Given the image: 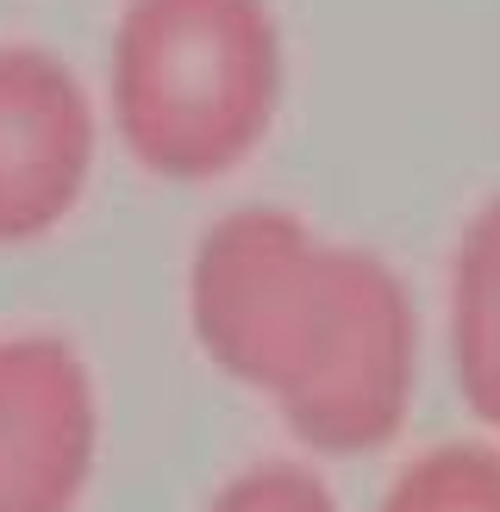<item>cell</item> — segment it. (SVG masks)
Instances as JSON below:
<instances>
[{
    "label": "cell",
    "instance_id": "2",
    "mask_svg": "<svg viewBox=\"0 0 500 512\" xmlns=\"http://www.w3.org/2000/svg\"><path fill=\"white\" fill-rule=\"evenodd\" d=\"M288 100L275 0H119L107 125L150 182L200 188L269 144Z\"/></svg>",
    "mask_w": 500,
    "mask_h": 512
},
{
    "label": "cell",
    "instance_id": "4",
    "mask_svg": "<svg viewBox=\"0 0 500 512\" xmlns=\"http://www.w3.org/2000/svg\"><path fill=\"white\" fill-rule=\"evenodd\" d=\"M100 163V100L44 44H0V250L44 244L82 213Z\"/></svg>",
    "mask_w": 500,
    "mask_h": 512
},
{
    "label": "cell",
    "instance_id": "1",
    "mask_svg": "<svg viewBox=\"0 0 500 512\" xmlns=\"http://www.w3.org/2000/svg\"><path fill=\"white\" fill-rule=\"evenodd\" d=\"M188 338L275 406L313 456H375L419 394V306L369 244L325 238L294 207H225L188 250Z\"/></svg>",
    "mask_w": 500,
    "mask_h": 512
},
{
    "label": "cell",
    "instance_id": "5",
    "mask_svg": "<svg viewBox=\"0 0 500 512\" xmlns=\"http://www.w3.org/2000/svg\"><path fill=\"white\" fill-rule=\"evenodd\" d=\"M450 375L475 425L500 444V194L469 213L450 250Z\"/></svg>",
    "mask_w": 500,
    "mask_h": 512
},
{
    "label": "cell",
    "instance_id": "3",
    "mask_svg": "<svg viewBox=\"0 0 500 512\" xmlns=\"http://www.w3.org/2000/svg\"><path fill=\"white\" fill-rule=\"evenodd\" d=\"M100 425V381L69 331H0V512H82Z\"/></svg>",
    "mask_w": 500,
    "mask_h": 512
},
{
    "label": "cell",
    "instance_id": "7",
    "mask_svg": "<svg viewBox=\"0 0 500 512\" xmlns=\"http://www.w3.org/2000/svg\"><path fill=\"white\" fill-rule=\"evenodd\" d=\"M207 512H344L332 481L300 456H263V463H244L238 475H225Z\"/></svg>",
    "mask_w": 500,
    "mask_h": 512
},
{
    "label": "cell",
    "instance_id": "6",
    "mask_svg": "<svg viewBox=\"0 0 500 512\" xmlns=\"http://www.w3.org/2000/svg\"><path fill=\"white\" fill-rule=\"evenodd\" d=\"M375 512H500V444L450 438V444L419 450L388 481Z\"/></svg>",
    "mask_w": 500,
    "mask_h": 512
}]
</instances>
